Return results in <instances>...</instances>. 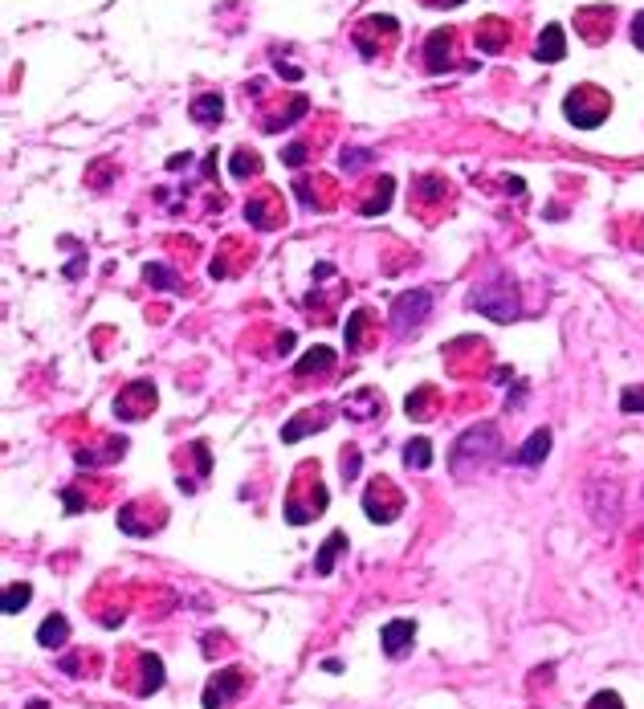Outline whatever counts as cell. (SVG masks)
Masks as SVG:
<instances>
[{"instance_id": "6da1fadb", "label": "cell", "mask_w": 644, "mask_h": 709, "mask_svg": "<svg viewBox=\"0 0 644 709\" xmlns=\"http://www.w3.org/2000/svg\"><path fill=\"white\" fill-rule=\"evenodd\" d=\"M498 452H501L498 424L481 420V424H473V428H465L461 436H457L449 465H452V473L465 481V477H477L481 469H490L493 460H498Z\"/></svg>"}, {"instance_id": "7a4b0ae2", "label": "cell", "mask_w": 644, "mask_h": 709, "mask_svg": "<svg viewBox=\"0 0 644 709\" xmlns=\"http://www.w3.org/2000/svg\"><path fill=\"white\" fill-rule=\"evenodd\" d=\"M469 310L485 314L490 322H514V318L522 314L518 286H514V281H509L506 273H498V278H493L490 286H473V294H469Z\"/></svg>"}, {"instance_id": "3957f363", "label": "cell", "mask_w": 644, "mask_h": 709, "mask_svg": "<svg viewBox=\"0 0 644 709\" xmlns=\"http://www.w3.org/2000/svg\"><path fill=\"white\" fill-rule=\"evenodd\" d=\"M563 115H567V123L579 126V131H596V126L612 115V98H607V90L583 82V86H575L563 98Z\"/></svg>"}, {"instance_id": "277c9868", "label": "cell", "mask_w": 644, "mask_h": 709, "mask_svg": "<svg viewBox=\"0 0 644 709\" xmlns=\"http://www.w3.org/2000/svg\"><path fill=\"white\" fill-rule=\"evenodd\" d=\"M428 314H433V289H408V294H400L392 302V330L400 338H408L428 322Z\"/></svg>"}, {"instance_id": "5b68a950", "label": "cell", "mask_w": 644, "mask_h": 709, "mask_svg": "<svg viewBox=\"0 0 644 709\" xmlns=\"http://www.w3.org/2000/svg\"><path fill=\"white\" fill-rule=\"evenodd\" d=\"M351 37H355V49L363 53V58H379V53H387V49H392V41L400 37V20H395V17H379V12H375V17L359 20Z\"/></svg>"}, {"instance_id": "8992f818", "label": "cell", "mask_w": 644, "mask_h": 709, "mask_svg": "<svg viewBox=\"0 0 644 709\" xmlns=\"http://www.w3.org/2000/svg\"><path fill=\"white\" fill-rule=\"evenodd\" d=\"M363 509H367L371 522H395L400 509H404V498L395 493V485L387 477H375L371 485H367V493H363Z\"/></svg>"}, {"instance_id": "52a82bcc", "label": "cell", "mask_w": 644, "mask_h": 709, "mask_svg": "<svg viewBox=\"0 0 644 709\" xmlns=\"http://www.w3.org/2000/svg\"><path fill=\"white\" fill-rule=\"evenodd\" d=\"M587 514L599 530H612L615 517H620V485L615 481H596L587 485Z\"/></svg>"}, {"instance_id": "ba28073f", "label": "cell", "mask_w": 644, "mask_h": 709, "mask_svg": "<svg viewBox=\"0 0 644 709\" xmlns=\"http://www.w3.org/2000/svg\"><path fill=\"white\" fill-rule=\"evenodd\" d=\"M240 693H245V672H240V669H221L208 685H204L200 705L204 709H224V705H232Z\"/></svg>"}, {"instance_id": "9c48e42d", "label": "cell", "mask_w": 644, "mask_h": 709, "mask_svg": "<svg viewBox=\"0 0 644 709\" xmlns=\"http://www.w3.org/2000/svg\"><path fill=\"white\" fill-rule=\"evenodd\" d=\"M151 408H155V384H147V379L123 387V395L115 400V416H123V420H143Z\"/></svg>"}, {"instance_id": "30bf717a", "label": "cell", "mask_w": 644, "mask_h": 709, "mask_svg": "<svg viewBox=\"0 0 644 709\" xmlns=\"http://www.w3.org/2000/svg\"><path fill=\"white\" fill-rule=\"evenodd\" d=\"M379 644H384V652L392 656V661H404L416 644V623L412 620H387L384 632H379Z\"/></svg>"}, {"instance_id": "8fae6325", "label": "cell", "mask_w": 644, "mask_h": 709, "mask_svg": "<svg viewBox=\"0 0 644 709\" xmlns=\"http://www.w3.org/2000/svg\"><path fill=\"white\" fill-rule=\"evenodd\" d=\"M452 45H457V33L452 29L428 33V41H424V66H428V74H444L452 66Z\"/></svg>"}, {"instance_id": "7c38bea8", "label": "cell", "mask_w": 644, "mask_h": 709, "mask_svg": "<svg viewBox=\"0 0 644 709\" xmlns=\"http://www.w3.org/2000/svg\"><path fill=\"white\" fill-rule=\"evenodd\" d=\"M575 25L579 33H583L587 45H599V41L607 37V25H612V4H591V9H579L575 12Z\"/></svg>"}, {"instance_id": "4fadbf2b", "label": "cell", "mask_w": 644, "mask_h": 709, "mask_svg": "<svg viewBox=\"0 0 644 709\" xmlns=\"http://www.w3.org/2000/svg\"><path fill=\"white\" fill-rule=\"evenodd\" d=\"M245 221L257 224V229H278V224H281V204H278V196H273V188L257 192L249 204H245Z\"/></svg>"}, {"instance_id": "5bb4252c", "label": "cell", "mask_w": 644, "mask_h": 709, "mask_svg": "<svg viewBox=\"0 0 644 709\" xmlns=\"http://www.w3.org/2000/svg\"><path fill=\"white\" fill-rule=\"evenodd\" d=\"M547 452H550V432L547 428H534L522 441V449L514 452V465H522V469H534V465H542L547 460Z\"/></svg>"}, {"instance_id": "9a60e30c", "label": "cell", "mask_w": 644, "mask_h": 709, "mask_svg": "<svg viewBox=\"0 0 644 709\" xmlns=\"http://www.w3.org/2000/svg\"><path fill=\"white\" fill-rule=\"evenodd\" d=\"M509 45V25L501 17H485L477 25V49L481 53H501Z\"/></svg>"}, {"instance_id": "2e32d148", "label": "cell", "mask_w": 644, "mask_h": 709, "mask_svg": "<svg viewBox=\"0 0 644 709\" xmlns=\"http://www.w3.org/2000/svg\"><path fill=\"white\" fill-rule=\"evenodd\" d=\"M563 53H567L563 29H558V25H547V29L539 33V41H534V58H539L542 66H555V61H563Z\"/></svg>"}, {"instance_id": "e0dca14e", "label": "cell", "mask_w": 644, "mask_h": 709, "mask_svg": "<svg viewBox=\"0 0 644 709\" xmlns=\"http://www.w3.org/2000/svg\"><path fill=\"white\" fill-rule=\"evenodd\" d=\"M188 115H192V123H200V126H216L224 115V98L221 94H196L192 106H188Z\"/></svg>"}, {"instance_id": "ac0fdd59", "label": "cell", "mask_w": 644, "mask_h": 709, "mask_svg": "<svg viewBox=\"0 0 644 709\" xmlns=\"http://www.w3.org/2000/svg\"><path fill=\"white\" fill-rule=\"evenodd\" d=\"M343 547H346V534H343V530H330V534H327V542L318 547V558H314V575H330V571H335V558L343 555Z\"/></svg>"}, {"instance_id": "d6986e66", "label": "cell", "mask_w": 644, "mask_h": 709, "mask_svg": "<svg viewBox=\"0 0 644 709\" xmlns=\"http://www.w3.org/2000/svg\"><path fill=\"white\" fill-rule=\"evenodd\" d=\"M392 192H395V180H392V175H379V183H375L371 196L359 204V212H363V216H379V212H387V208H392Z\"/></svg>"}, {"instance_id": "ffe728a7", "label": "cell", "mask_w": 644, "mask_h": 709, "mask_svg": "<svg viewBox=\"0 0 644 709\" xmlns=\"http://www.w3.org/2000/svg\"><path fill=\"white\" fill-rule=\"evenodd\" d=\"M330 367H335V351H330V346H310L298 363H294V371L298 375H322V371H330Z\"/></svg>"}, {"instance_id": "44dd1931", "label": "cell", "mask_w": 644, "mask_h": 709, "mask_svg": "<svg viewBox=\"0 0 644 709\" xmlns=\"http://www.w3.org/2000/svg\"><path fill=\"white\" fill-rule=\"evenodd\" d=\"M66 640H69V620H66V615H49V620H41V628H37L41 648H61Z\"/></svg>"}, {"instance_id": "7402d4cb", "label": "cell", "mask_w": 644, "mask_h": 709, "mask_svg": "<svg viewBox=\"0 0 644 709\" xmlns=\"http://www.w3.org/2000/svg\"><path fill=\"white\" fill-rule=\"evenodd\" d=\"M139 672H143V685H139V693H159L164 689V661L155 656V652H143L139 656Z\"/></svg>"}, {"instance_id": "603a6c76", "label": "cell", "mask_w": 644, "mask_h": 709, "mask_svg": "<svg viewBox=\"0 0 644 709\" xmlns=\"http://www.w3.org/2000/svg\"><path fill=\"white\" fill-rule=\"evenodd\" d=\"M33 599V587L20 579V583H9L4 587V595H0V612L4 615H20V607H29Z\"/></svg>"}, {"instance_id": "cb8c5ba5", "label": "cell", "mask_w": 644, "mask_h": 709, "mask_svg": "<svg viewBox=\"0 0 644 709\" xmlns=\"http://www.w3.org/2000/svg\"><path fill=\"white\" fill-rule=\"evenodd\" d=\"M322 424H327V420H322V412H302V416H294V424H286V428H281V441L294 444V441H302L310 428L318 432Z\"/></svg>"}, {"instance_id": "d4e9b609", "label": "cell", "mask_w": 644, "mask_h": 709, "mask_svg": "<svg viewBox=\"0 0 644 709\" xmlns=\"http://www.w3.org/2000/svg\"><path fill=\"white\" fill-rule=\"evenodd\" d=\"M404 465H408V469H428V465H433V441H428V436H416V441H408Z\"/></svg>"}, {"instance_id": "484cf974", "label": "cell", "mask_w": 644, "mask_h": 709, "mask_svg": "<svg viewBox=\"0 0 644 709\" xmlns=\"http://www.w3.org/2000/svg\"><path fill=\"white\" fill-rule=\"evenodd\" d=\"M229 172L237 175V180H249V175H257V172H261V155H257V151H249V147H237V151H232Z\"/></svg>"}, {"instance_id": "4316f807", "label": "cell", "mask_w": 644, "mask_h": 709, "mask_svg": "<svg viewBox=\"0 0 644 709\" xmlns=\"http://www.w3.org/2000/svg\"><path fill=\"white\" fill-rule=\"evenodd\" d=\"M143 278L151 281V286H159V289H180V273H175V269H167V265H159V261L143 265Z\"/></svg>"}, {"instance_id": "83f0119b", "label": "cell", "mask_w": 644, "mask_h": 709, "mask_svg": "<svg viewBox=\"0 0 644 709\" xmlns=\"http://www.w3.org/2000/svg\"><path fill=\"white\" fill-rule=\"evenodd\" d=\"M367 326H371V310H355V314H351V322H346V351H355V346L363 343Z\"/></svg>"}, {"instance_id": "f1b7e54d", "label": "cell", "mask_w": 644, "mask_h": 709, "mask_svg": "<svg viewBox=\"0 0 644 709\" xmlns=\"http://www.w3.org/2000/svg\"><path fill=\"white\" fill-rule=\"evenodd\" d=\"M379 408H384V400H379V395H375V392H359L355 400H346V412H355L359 420H367V416H375V412H379Z\"/></svg>"}, {"instance_id": "f546056e", "label": "cell", "mask_w": 644, "mask_h": 709, "mask_svg": "<svg viewBox=\"0 0 644 709\" xmlns=\"http://www.w3.org/2000/svg\"><path fill=\"white\" fill-rule=\"evenodd\" d=\"M367 163H371V151H363V147H346L343 151V172H359Z\"/></svg>"}, {"instance_id": "4dcf8cb0", "label": "cell", "mask_w": 644, "mask_h": 709, "mask_svg": "<svg viewBox=\"0 0 644 709\" xmlns=\"http://www.w3.org/2000/svg\"><path fill=\"white\" fill-rule=\"evenodd\" d=\"M587 709H624V697H620L615 689H599L596 697L587 701Z\"/></svg>"}, {"instance_id": "1f68e13d", "label": "cell", "mask_w": 644, "mask_h": 709, "mask_svg": "<svg viewBox=\"0 0 644 709\" xmlns=\"http://www.w3.org/2000/svg\"><path fill=\"white\" fill-rule=\"evenodd\" d=\"M428 400H433V387H420V392H416V395H408V400H404L408 416H424V408H428Z\"/></svg>"}, {"instance_id": "d6a6232c", "label": "cell", "mask_w": 644, "mask_h": 709, "mask_svg": "<svg viewBox=\"0 0 644 709\" xmlns=\"http://www.w3.org/2000/svg\"><path fill=\"white\" fill-rule=\"evenodd\" d=\"M359 460H363V457H359V449H355V444H346V449H343V460H338L343 477H355V473H359Z\"/></svg>"}, {"instance_id": "836d02e7", "label": "cell", "mask_w": 644, "mask_h": 709, "mask_svg": "<svg viewBox=\"0 0 644 709\" xmlns=\"http://www.w3.org/2000/svg\"><path fill=\"white\" fill-rule=\"evenodd\" d=\"M620 408H624V412H644V392L624 387V395H620Z\"/></svg>"}, {"instance_id": "e575fe53", "label": "cell", "mask_w": 644, "mask_h": 709, "mask_svg": "<svg viewBox=\"0 0 644 709\" xmlns=\"http://www.w3.org/2000/svg\"><path fill=\"white\" fill-rule=\"evenodd\" d=\"M281 159H286L289 167H302V163H306V143H289L286 151H281Z\"/></svg>"}, {"instance_id": "d590c367", "label": "cell", "mask_w": 644, "mask_h": 709, "mask_svg": "<svg viewBox=\"0 0 644 709\" xmlns=\"http://www.w3.org/2000/svg\"><path fill=\"white\" fill-rule=\"evenodd\" d=\"M632 45L644 49V12H636V17H632Z\"/></svg>"}, {"instance_id": "8d00e7d4", "label": "cell", "mask_w": 644, "mask_h": 709, "mask_svg": "<svg viewBox=\"0 0 644 709\" xmlns=\"http://www.w3.org/2000/svg\"><path fill=\"white\" fill-rule=\"evenodd\" d=\"M82 506H86V501L77 498L74 489H66V509H69V514H74V509H82Z\"/></svg>"}, {"instance_id": "74e56055", "label": "cell", "mask_w": 644, "mask_h": 709, "mask_svg": "<svg viewBox=\"0 0 644 709\" xmlns=\"http://www.w3.org/2000/svg\"><path fill=\"white\" fill-rule=\"evenodd\" d=\"M188 159H192L188 151H183V155H172V159H167V167H172V172H180V167H188Z\"/></svg>"}, {"instance_id": "f35d334b", "label": "cell", "mask_w": 644, "mask_h": 709, "mask_svg": "<svg viewBox=\"0 0 644 709\" xmlns=\"http://www.w3.org/2000/svg\"><path fill=\"white\" fill-rule=\"evenodd\" d=\"M506 188H509V196H522V192H526V183H522V180H506Z\"/></svg>"}]
</instances>
